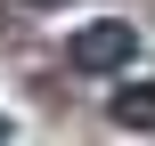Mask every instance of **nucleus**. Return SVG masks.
Wrapping results in <instances>:
<instances>
[{
	"label": "nucleus",
	"mask_w": 155,
	"mask_h": 146,
	"mask_svg": "<svg viewBox=\"0 0 155 146\" xmlns=\"http://www.w3.org/2000/svg\"><path fill=\"white\" fill-rule=\"evenodd\" d=\"M0 138H8V122H0Z\"/></svg>",
	"instance_id": "nucleus-3"
},
{
	"label": "nucleus",
	"mask_w": 155,
	"mask_h": 146,
	"mask_svg": "<svg viewBox=\"0 0 155 146\" xmlns=\"http://www.w3.org/2000/svg\"><path fill=\"white\" fill-rule=\"evenodd\" d=\"M114 130H155V81L114 89Z\"/></svg>",
	"instance_id": "nucleus-2"
},
{
	"label": "nucleus",
	"mask_w": 155,
	"mask_h": 146,
	"mask_svg": "<svg viewBox=\"0 0 155 146\" xmlns=\"http://www.w3.org/2000/svg\"><path fill=\"white\" fill-rule=\"evenodd\" d=\"M131 57H139V33L114 24V16L106 24H74V41H65V65L74 73H123Z\"/></svg>",
	"instance_id": "nucleus-1"
}]
</instances>
